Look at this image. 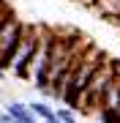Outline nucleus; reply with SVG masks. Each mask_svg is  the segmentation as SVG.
Segmentation results:
<instances>
[{
	"instance_id": "1",
	"label": "nucleus",
	"mask_w": 120,
	"mask_h": 123,
	"mask_svg": "<svg viewBox=\"0 0 120 123\" xmlns=\"http://www.w3.org/2000/svg\"><path fill=\"white\" fill-rule=\"evenodd\" d=\"M104 60H107V55H104L101 49H96L93 44H87V47H85V52L76 57V63L71 66V71L66 74V79H63V90H60V101L68 107V110L76 112L82 90L87 88L90 77L96 74V68L101 66Z\"/></svg>"
},
{
	"instance_id": "2",
	"label": "nucleus",
	"mask_w": 120,
	"mask_h": 123,
	"mask_svg": "<svg viewBox=\"0 0 120 123\" xmlns=\"http://www.w3.org/2000/svg\"><path fill=\"white\" fill-rule=\"evenodd\" d=\"M112 77H115V68H112V60L107 57V60H104L101 66L96 68V74L90 77L87 88L82 90V96H79V107H76V110H79V112H85V115H96L98 110H101L104 90L109 88Z\"/></svg>"
},
{
	"instance_id": "3",
	"label": "nucleus",
	"mask_w": 120,
	"mask_h": 123,
	"mask_svg": "<svg viewBox=\"0 0 120 123\" xmlns=\"http://www.w3.org/2000/svg\"><path fill=\"white\" fill-rule=\"evenodd\" d=\"M41 30H44L41 25H25L22 27V36H19L17 47H14V52H11L8 68H6L17 79H27V66H30V57H33V52H36V47H38Z\"/></svg>"
},
{
	"instance_id": "4",
	"label": "nucleus",
	"mask_w": 120,
	"mask_h": 123,
	"mask_svg": "<svg viewBox=\"0 0 120 123\" xmlns=\"http://www.w3.org/2000/svg\"><path fill=\"white\" fill-rule=\"evenodd\" d=\"M52 41H55V33L52 30H41V38H38V47L30 57V66H27V82H33L41 93L49 90V57H52Z\"/></svg>"
},
{
	"instance_id": "5",
	"label": "nucleus",
	"mask_w": 120,
	"mask_h": 123,
	"mask_svg": "<svg viewBox=\"0 0 120 123\" xmlns=\"http://www.w3.org/2000/svg\"><path fill=\"white\" fill-rule=\"evenodd\" d=\"M22 27H25V22L19 17H14V14H8V19L0 25V68H8L11 52L17 47L19 36H22Z\"/></svg>"
},
{
	"instance_id": "6",
	"label": "nucleus",
	"mask_w": 120,
	"mask_h": 123,
	"mask_svg": "<svg viewBox=\"0 0 120 123\" xmlns=\"http://www.w3.org/2000/svg\"><path fill=\"white\" fill-rule=\"evenodd\" d=\"M3 115H6L11 123H41L36 115L27 110L25 101H8V104L3 107Z\"/></svg>"
},
{
	"instance_id": "7",
	"label": "nucleus",
	"mask_w": 120,
	"mask_h": 123,
	"mask_svg": "<svg viewBox=\"0 0 120 123\" xmlns=\"http://www.w3.org/2000/svg\"><path fill=\"white\" fill-rule=\"evenodd\" d=\"M101 107H104V110H115V112H120V77H117V74L112 77L109 88L104 90V98H101Z\"/></svg>"
},
{
	"instance_id": "8",
	"label": "nucleus",
	"mask_w": 120,
	"mask_h": 123,
	"mask_svg": "<svg viewBox=\"0 0 120 123\" xmlns=\"http://www.w3.org/2000/svg\"><path fill=\"white\" fill-rule=\"evenodd\" d=\"M27 110L36 115L41 123H46L49 118H55V107H52V104H46V101H30V104H27Z\"/></svg>"
},
{
	"instance_id": "9",
	"label": "nucleus",
	"mask_w": 120,
	"mask_h": 123,
	"mask_svg": "<svg viewBox=\"0 0 120 123\" xmlns=\"http://www.w3.org/2000/svg\"><path fill=\"white\" fill-rule=\"evenodd\" d=\"M55 118L60 123H76V112L68 110V107H57V110H55Z\"/></svg>"
},
{
	"instance_id": "10",
	"label": "nucleus",
	"mask_w": 120,
	"mask_h": 123,
	"mask_svg": "<svg viewBox=\"0 0 120 123\" xmlns=\"http://www.w3.org/2000/svg\"><path fill=\"white\" fill-rule=\"evenodd\" d=\"M8 14H11V8H8V6L3 3V0H0V25H3L6 19H8Z\"/></svg>"
},
{
	"instance_id": "11",
	"label": "nucleus",
	"mask_w": 120,
	"mask_h": 123,
	"mask_svg": "<svg viewBox=\"0 0 120 123\" xmlns=\"http://www.w3.org/2000/svg\"><path fill=\"white\" fill-rule=\"evenodd\" d=\"M0 123H11V120H8V118H6V115H3V112H0Z\"/></svg>"
},
{
	"instance_id": "12",
	"label": "nucleus",
	"mask_w": 120,
	"mask_h": 123,
	"mask_svg": "<svg viewBox=\"0 0 120 123\" xmlns=\"http://www.w3.org/2000/svg\"><path fill=\"white\" fill-rule=\"evenodd\" d=\"M3 77H6V68H0V79H3Z\"/></svg>"
},
{
	"instance_id": "13",
	"label": "nucleus",
	"mask_w": 120,
	"mask_h": 123,
	"mask_svg": "<svg viewBox=\"0 0 120 123\" xmlns=\"http://www.w3.org/2000/svg\"><path fill=\"white\" fill-rule=\"evenodd\" d=\"M115 22H117V25H120V17H117V19H115Z\"/></svg>"
},
{
	"instance_id": "14",
	"label": "nucleus",
	"mask_w": 120,
	"mask_h": 123,
	"mask_svg": "<svg viewBox=\"0 0 120 123\" xmlns=\"http://www.w3.org/2000/svg\"><path fill=\"white\" fill-rule=\"evenodd\" d=\"M0 112H3V110H0Z\"/></svg>"
}]
</instances>
